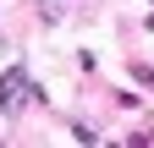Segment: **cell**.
<instances>
[{"instance_id":"1","label":"cell","mask_w":154,"mask_h":148,"mask_svg":"<svg viewBox=\"0 0 154 148\" xmlns=\"http://www.w3.org/2000/svg\"><path fill=\"white\" fill-rule=\"evenodd\" d=\"M22 99H28V77L22 71H6L0 77V110H22Z\"/></svg>"}]
</instances>
